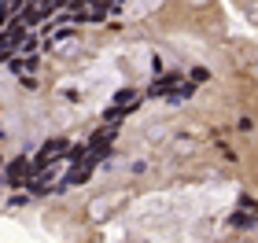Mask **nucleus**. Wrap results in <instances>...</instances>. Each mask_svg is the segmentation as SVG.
Segmentation results:
<instances>
[{
  "mask_svg": "<svg viewBox=\"0 0 258 243\" xmlns=\"http://www.w3.org/2000/svg\"><path fill=\"white\" fill-rule=\"evenodd\" d=\"M254 221H258V217L251 210H236V214H232V225H236V228H251Z\"/></svg>",
  "mask_w": 258,
  "mask_h": 243,
  "instance_id": "9",
  "label": "nucleus"
},
{
  "mask_svg": "<svg viewBox=\"0 0 258 243\" xmlns=\"http://www.w3.org/2000/svg\"><path fill=\"white\" fill-rule=\"evenodd\" d=\"M137 103H140V92L137 89H118V92H114V100H111V111L129 114V111H137Z\"/></svg>",
  "mask_w": 258,
  "mask_h": 243,
  "instance_id": "4",
  "label": "nucleus"
},
{
  "mask_svg": "<svg viewBox=\"0 0 258 243\" xmlns=\"http://www.w3.org/2000/svg\"><path fill=\"white\" fill-rule=\"evenodd\" d=\"M177 81H181L177 74H159L155 81H151V89H148V96H151V100H162V96H170V92H173V89H177Z\"/></svg>",
  "mask_w": 258,
  "mask_h": 243,
  "instance_id": "5",
  "label": "nucleus"
},
{
  "mask_svg": "<svg viewBox=\"0 0 258 243\" xmlns=\"http://www.w3.org/2000/svg\"><path fill=\"white\" fill-rule=\"evenodd\" d=\"M4 177L11 188H26L30 177H33V166H30V158H11L8 162V170H4Z\"/></svg>",
  "mask_w": 258,
  "mask_h": 243,
  "instance_id": "3",
  "label": "nucleus"
},
{
  "mask_svg": "<svg viewBox=\"0 0 258 243\" xmlns=\"http://www.w3.org/2000/svg\"><path fill=\"white\" fill-rule=\"evenodd\" d=\"M48 181H52V170H48V173H37V177H30L26 188H30L33 195H48V192H52V188H48Z\"/></svg>",
  "mask_w": 258,
  "mask_h": 243,
  "instance_id": "7",
  "label": "nucleus"
},
{
  "mask_svg": "<svg viewBox=\"0 0 258 243\" xmlns=\"http://www.w3.org/2000/svg\"><path fill=\"white\" fill-rule=\"evenodd\" d=\"M85 155H89V147L85 144H74V147H67V162H70V166H81V162H85Z\"/></svg>",
  "mask_w": 258,
  "mask_h": 243,
  "instance_id": "8",
  "label": "nucleus"
},
{
  "mask_svg": "<svg viewBox=\"0 0 258 243\" xmlns=\"http://www.w3.org/2000/svg\"><path fill=\"white\" fill-rule=\"evenodd\" d=\"M59 8H67V4H22L19 8V22L30 30V26H37V22H44L52 11H59Z\"/></svg>",
  "mask_w": 258,
  "mask_h": 243,
  "instance_id": "2",
  "label": "nucleus"
},
{
  "mask_svg": "<svg viewBox=\"0 0 258 243\" xmlns=\"http://www.w3.org/2000/svg\"><path fill=\"white\" fill-rule=\"evenodd\" d=\"M89 173H92V166H85V162H81V166H74V170H70L67 177L59 181V188H55V192H67V188H74V184H85Z\"/></svg>",
  "mask_w": 258,
  "mask_h": 243,
  "instance_id": "6",
  "label": "nucleus"
},
{
  "mask_svg": "<svg viewBox=\"0 0 258 243\" xmlns=\"http://www.w3.org/2000/svg\"><path fill=\"white\" fill-rule=\"evenodd\" d=\"M240 210H251V214H258V203H254V195H247V192L240 195Z\"/></svg>",
  "mask_w": 258,
  "mask_h": 243,
  "instance_id": "11",
  "label": "nucleus"
},
{
  "mask_svg": "<svg viewBox=\"0 0 258 243\" xmlns=\"http://www.w3.org/2000/svg\"><path fill=\"white\" fill-rule=\"evenodd\" d=\"M192 92H196V85H177V89H173L166 100H170V103H184V100L192 96Z\"/></svg>",
  "mask_w": 258,
  "mask_h": 243,
  "instance_id": "10",
  "label": "nucleus"
},
{
  "mask_svg": "<svg viewBox=\"0 0 258 243\" xmlns=\"http://www.w3.org/2000/svg\"><path fill=\"white\" fill-rule=\"evenodd\" d=\"M67 147H70V144L63 140V136H55V140H44V144H41V151L33 155V162H30L33 173H44V170L52 166V162H59V155H67Z\"/></svg>",
  "mask_w": 258,
  "mask_h": 243,
  "instance_id": "1",
  "label": "nucleus"
},
{
  "mask_svg": "<svg viewBox=\"0 0 258 243\" xmlns=\"http://www.w3.org/2000/svg\"><path fill=\"white\" fill-rule=\"evenodd\" d=\"M210 77V70H203V66H196V70H192V81H188V85H199V81H207Z\"/></svg>",
  "mask_w": 258,
  "mask_h": 243,
  "instance_id": "12",
  "label": "nucleus"
}]
</instances>
